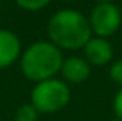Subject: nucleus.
Returning <instances> with one entry per match:
<instances>
[{
    "mask_svg": "<svg viewBox=\"0 0 122 121\" xmlns=\"http://www.w3.org/2000/svg\"><path fill=\"white\" fill-rule=\"evenodd\" d=\"M51 40L60 48L76 50L91 39V27L85 16L74 9H63L51 17L48 23Z\"/></svg>",
    "mask_w": 122,
    "mask_h": 121,
    "instance_id": "f257e3e1",
    "label": "nucleus"
},
{
    "mask_svg": "<svg viewBox=\"0 0 122 121\" xmlns=\"http://www.w3.org/2000/svg\"><path fill=\"white\" fill-rule=\"evenodd\" d=\"M62 53L56 45L48 42H37L31 45L22 56V72L31 81L51 79L62 68Z\"/></svg>",
    "mask_w": 122,
    "mask_h": 121,
    "instance_id": "f03ea898",
    "label": "nucleus"
},
{
    "mask_svg": "<svg viewBox=\"0 0 122 121\" xmlns=\"http://www.w3.org/2000/svg\"><path fill=\"white\" fill-rule=\"evenodd\" d=\"M68 85L59 79H46L37 82L31 93V104L36 107L39 113H54L62 110L70 103Z\"/></svg>",
    "mask_w": 122,
    "mask_h": 121,
    "instance_id": "7ed1b4c3",
    "label": "nucleus"
},
{
    "mask_svg": "<svg viewBox=\"0 0 122 121\" xmlns=\"http://www.w3.org/2000/svg\"><path fill=\"white\" fill-rule=\"evenodd\" d=\"M121 25V12L113 3H99L91 12L90 27L99 37H108L117 31Z\"/></svg>",
    "mask_w": 122,
    "mask_h": 121,
    "instance_id": "20e7f679",
    "label": "nucleus"
},
{
    "mask_svg": "<svg viewBox=\"0 0 122 121\" xmlns=\"http://www.w3.org/2000/svg\"><path fill=\"white\" fill-rule=\"evenodd\" d=\"M83 50H85V56L88 59V62L93 64V65H97V67L108 64L111 60V58H113V47L104 37L90 39L85 44Z\"/></svg>",
    "mask_w": 122,
    "mask_h": 121,
    "instance_id": "39448f33",
    "label": "nucleus"
},
{
    "mask_svg": "<svg viewBox=\"0 0 122 121\" xmlns=\"http://www.w3.org/2000/svg\"><path fill=\"white\" fill-rule=\"evenodd\" d=\"M20 53V42L11 31L0 30V68L8 67L17 59Z\"/></svg>",
    "mask_w": 122,
    "mask_h": 121,
    "instance_id": "423d86ee",
    "label": "nucleus"
},
{
    "mask_svg": "<svg viewBox=\"0 0 122 121\" xmlns=\"http://www.w3.org/2000/svg\"><path fill=\"white\" fill-rule=\"evenodd\" d=\"M60 72L66 81L74 82V84L86 81L90 78V73H91L88 62L81 58H68L66 60H63Z\"/></svg>",
    "mask_w": 122,
    "mask_h": 121,
    "instance_id": "0eeeda50",
    "label": "nucleus"
},
{
    "mask_svg": "<svg viewBox=\"0 0 122 121\" xmlns=\"http://www.w3.org/2000/svg\"><path fill=\"white\" fill-rule=\"evenodd\" d=\"M39 112L33 104H23L15 113V121H37Z\"/></svg>",
    "mask_w": 122,
    "mask_h": 121,
    "instance_id": "6e6552de",
    "label": "nucleus"
},
{
    "mask_svg": "<svg viewBox=\"0 0 122 121\" xmlns=\"http://www.w3.org/2000/svg\"><path fill=\"white\" fill-rule=\"evenodd\" d=\"M19 3V6L25 9H30V11H36V9H40L43 6H46L51 0H15Z\"/></svg>",
    "mask_w": 122,
    "mask_h": 121,
    "instance_id": "1a4fd4ad",
    "label": "nucleus"
},
{
    "mask_svg": "<svg viewBox=\"0 0 122 121\" xmlns=\"http://www.w3.org/2000/svg\"><path fill=\"white\" fill-rule=\"evenodd\" d=\"M110 78H111V81H113V82L122 85V59L117 60V62H114L113 65H111V68H110Z\"/></svg>",
    "mask_w": 122,
    "mask_h": 121,
    "instance_id": "9d476101",
    "label": "nucleus"
},
{
    "mask_svg": "<svg viewBox=\"0 0 122 121\" xmlns=\"http://www.w3.org/2000/svg\"><path fill=\"white\" fill-rule=\"evenodd\" d=\"M113 109H114V113H116V118L122 120V88L116 93V96H114Z\"/></svg>",
    "mask_w": 122,
    "mask_h": 121,
    "instance_id": "9b49d317",
    "label": "nucleus"
},
{
    "mask_svg": "<svg viewBox=\"0 0 122 121\" xmlns=\"http://www.w3.org/2000/svg\"><path fill=\"white\" fill-rule=\"evenodd\" d=\"M97 2H101V3H110V2H113V0H97Z\"/></svg>",
    "mask_w": 122,
    "mask_h": 121,
    "instance_id": "f8f14e48",
    "label": "nucleus"
},
{
    "mask_svg": "<svg viewBox=\"0 0 122 121\" xmlns=\"http://www.w3.org/2000/svg\"><path fill=\"white\" fill-rule=\"evenodd\" d=\"M113 121H122V120H119V118H114V120H113Z\"/></svg>",
    "mask_w": 122,
    "mask_h": 121,
    "instance_id": "ddd939ff",
    "label": "nucleus"
}]
</instances>
